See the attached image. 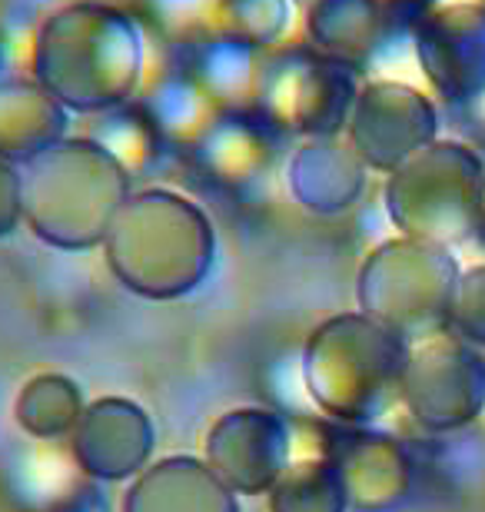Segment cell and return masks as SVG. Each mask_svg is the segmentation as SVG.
<instances>
[{
  "label": "cell",
  "mask_w": 485,
  "mask_h": 512,
  "mask_svg": "<svg viewBox=\"0 0 485 512\" xmlns=\"http://www.w3.org/2000/svg\"><path fill=\"white\" fill-rule=\"evenodd\" d=\"M157 429L150 413L127 396H103L87 403L70 436V453L84 476L97 483H127L150 466Z\"/></svg>",
  "instance_id": "11"
},
{
  "label": "cell",
  "mask_w": 485,
  "mask_h": 512,
  "mask_svg": "<svg viewBox=\"0 0 485 512\" xmlns=\"http://www.w3.org/2000/svg\"><path fill=\"white\" fill-rule=\"evenodd\" d=\"M266 503L270 512H349L343 476L326 449L319 456L290 459L266 493Z\"/></svg>",
  "instance_id": "22"
},
{
  "label": "cell",
  "mask_w": 485,
  "mask_h": 512,
  "mask_svg": "<svg viewBox=\"0 0 485 512\" xmlns=\"http://www.w3.org/2000/svg\"><path fill=\"white\" fill-rule=\"evenodd\" d=\"M203 459L236 496H266L293 459L290 423L263 406H236L210 426Z\"/></svg>",
  "instance_id": "10"
},
{
  "label": "cell",
  "mask_w": 485,
  "mask_h": 512,
  "mask_svg": "<svg viewBox=\"0 0 485 512\" xmlns=\"http://www.w3.org/2000/svg\"><path fill=\"white\" fill-rule=\"evenodd\" d=\"M4 57H7L4 54V37H0V74H4Z\"/></svg>",
  "instance_id": "29"
},
{
  "label": "cell",
  "mask_w": 485,
  "mask_h": 512,
  "mask_svg": "<svg viewBox=\"0 0 485 512\" xmlns=\"http://www.w3.org/2000/svg\"><path fill=\"white\" fill-rule=\"evenodd\" d=\"M70 117L34 77H0V160L24 167L70 137Z\"/></svg>",
  "instance_id": "17"
},
{
  "label": "cell",
  "mask_w": 485,
  "mask_h": 512,
  "mask_svg": "<svg viewBox=\"0 0 485 512\" xmlns=\"http://www.w3.org/2000/svg\"><path fill=\"white\" fill-rule=\"evenodd\" d=\"M84 389L67 373H37L20 386L14 399V419L27 436L40 443L70 439L84 416Z\"/></svg>",
  "instance_id": "21"
},
{
  "label": "cell",
  "mask_w": 485,
  "mask_h": 512,
  "mask_svg": "<svg viewBox=\"0 0 485 512\" xmlns=\"http://www.w3.org/2000/svg\"><path fill=\"white\" fill-rule=\"evenodd\" d=\"M442 114L429 90L399 77H373L359 84L346 140L373 173H389L439 140Z\"/></svg>",
  "instance_id": "8"
},
{
  "label": "cell",
  "mask_w": 485,
  "mask_h": 512,
  "mask_svg": "<svg viewBox=\"0 0 485 512\" xmlns=\"http://www.w3.org/2000/svg\"><path fill=\"white\" fill-rule=\"evenodd\" d=\"M412 54L439 100L485 104V0H432L412 27Z\"/></svg>",
  "instance_id": "9"
},
{
  "label": "cell",
  "mask_w": 485,
  "mask_h": 512,
  "mask_svg": "<svg viewBox=\"0 0 485 512\" xmlns=\"http://www.w3.org/2000/svg\"><path fill=\"white\" fill-rule=\"evenodd\" d=\"M369 170L353 150L346 133L336 137H306L296 143L286 163V187L293 200L313 217H339L356 207L366 193Z\"/></svg>",
  "instance_id": "14"
},
{
  "label": "cell",
  "mask_w": 485,
  "mask_h": 512,
  "mask_svg": "<svg viewBox=\"0 0 485 512\" xmlns=\"http://www.w3.org/2000/svg\"><path fill=\"white\" fill-rule=\"evenodd\" d=\"M326 456L343 476L349 509L389 512L409 493V459L396 439L366 426H343L329 436Z\"/></svg>",
  "instance_id": "13"
},
{
  "label": "cell",
  "mask_w": 485,
  "mask_h": 512,
  "mask_svg": "<svg viewBox=\"0 0 485 512\" xmlns=\"http://www.w3.org/2000/svg\"><path fill=\"white\" fill-rule=\"evenodd\" d=\"M24 223V180L17 163L0 160V240L20 230Z\"/></svg>",
  "instance_id": "26"
},
{
  "label": "cell",
  "mask_w": 485,
  "mask_h": 512,
  "mask_svg": "<svg viewBox=\"0 0 485 512\" xmlns=\"http://www.w3.org/2000/svg\"><path fill=\"white\" fill-rule=\"evenodd\" d=\"M100 250L113 280L127 293L150 303H173L210 280L216 227L187 193L143 187L120 207Z\"/></svg>",
  "instance_id": "2"
},
{
  "label": "cell",
  "mask_w": 485,
  "mask_h": 512,
  "mask_svg": "<svg viewBox=\"0 0 485 512\" xmlns=\"http://www.w3.org/2000/svg\"><path fill=\"white\" fill-rule=\"evenodd\" d=\"M409 343L363 310L336 313L303 343V386L319 413L343 426H366L402 393Z\"/></svg>",
  "instance_id": "4"
},
{
  "label": "cell",
  "mask_w": 485,
  "mask_h": 512,
  "mask_svg": "<svg viewBox=\"0 0 485 512\" xmlns=\"http://www.w3.org/2000/svg\"><path fill=\"white\" fill-rule=\"evenodd\" d=\"M459 263L446 243L392 237L366 253L356 276L359 310L406 343L446 330Z\"/></svg>",
  "instance_id": "5"
},
{
  "label": "cell",
  "mask_w": 485,
  "mask_h": 512,
  "mask_svg": "<svg viewBox=\"0 0 485 512\" xmlns=\"http://www.w3.org/2000/svg\"><path fill=\"white\" fill-rule=\"evenodd\" d=\"M446 330L456 333L459 340L485 343V263L459 273L446 316Z\"/></svg>",
  "instance_id": "25"
},
{
  "label": "cell",
  "mask_w": 485,
  "mask_h": 512,
  "mask_svg": "<svg viewBox=\"0 0 485 512\" xmlns=\"http://www.w3.org/2000/svg\"><path fill=\"white\" fill-rule=\"evenodd\" d=\"M140 110L147 114V120L153 124V130L160 133L163 147H183V150H193L196 143L216 117L220 110L210 100V94L200 87V80L190 74H167L157 80V87L150 90V97L143 100Z\"/></svg>",
  "instance_id": "20"
},
{
  "label": "cell",
  "mask_w": 485,
  "mask_h": 512,
  "mask_svg": "<svg viewBox=\"0 0 485 512\" xmlns=\"http://www.w3.org/2000/svg\"><path fill=\"white\" fill-rule=\"evenodd\" d=\"M479 107H482V104H479Z\"/></svg>",
  "instance_id": "30"
},
{
  "label": "cell",
  "mask_w": 485,
  "mask_h": 512,
  "mask_svg": "<svg viewBox=\"0 0 485 512\" xmlns=\"http://www.w3.org/2000/svg\"><path fill=\"white\" fill-rule=\"evenodd\" d=\"M220 30L260 50L276 47L293 24V0H216Z\"/></svg>",
  "instance_id": "23"
},
{
  "label": "cell",
  "mask_w": 485,
  "mask_h": 512,
  "mask_svg": "<svg viewBox=\"0 0 485 512\" xmlns=\"http://www.w3.org/2000/svg\"><path fill=\"white\" fill-rule=\"evenodd\" d=\"M94 137L107 150L117 153L123 167L133 173V180H137L140 173L160 157V147H163L160 133L153 130L147 114H143L140 107H133V104L103 114V127L94 133Z\"/></svg>",
  "instance_id": "24"
},
{
  "label": "cell",
  "mask_w": 485,
  "mask_h": 512,
  "mask_svg": "<svg viewBox=\"0 0 485 512\" xmlns=\"http://www.w3.org/2000/svg\"><path fill=\"white\" fill-rule=\"evenodd\" d=\"M476 237L485 243V187H482V200H479V220H476Z\"/></svg>",
  "instance_id": "28"
},
{
  "label": "cell",
  "mask_w": 485,
  "mask_h": 512,
  "mask_svg": "<svg viewBox=\"0 0 485 512\" xmlns=\"http://www.w3.org/2000/svg\"><path fill=\"white\" fill-rule=\"evenodd\" d=\"M24 227L50 250L87 253L103 247L133 193V173L94 133L64 137L20 167Z\"/></svg>",
  "instance_id": "3"
},
{
  "label": "cell",
  "mask_w": 485,
  "mask_h": 512,
  "mask_svg": "<svg viewBox=\"0 0 485 512\" xmlns=\"http://www.w3.org/2000/svg\"><path fill=\"white\" fill-rule=\"evenodd\" d=\"M147 74V40L137 17L107 0H70L40 20L30 77L70 114L103 117L133 104Z\"/></svg>",
  "instance_id": "1"
},
{
  "label": "cell",
  "mask_w": 485,
  "mask_h": 512,
  "mask_svg": "<svg viewBox=\"0 0 485 512\" xmlns=\"http://www.w3.org/2000/svg\"><path fill=\"white\" fill-rule=\"evenodd\" d=\"M266 67V50L230 34H213L193 64V77L210 94L220 114H256V94Z\"/></svg>",
  "instance_id": "19"
},
{
  "label": "cell",
  "mask_w": 485,
  "mask_h": 512,
  "mask_svg": "<svg viewBox=\"0 0 485 512\" xmlns=\"http://www.w3.org/2000/svg\"><path fill=\"white\" fill-rule=\"evenodd\" d=\"M476 373L479 360L462 346L459 336H426L419 343H409V360L402 370V396L422 426H456L469 413L466 389L472 386Z\"/></svg>",
  "instance_id": "12"
},
{
  "label": "cell",
  "mask_w": 485,
  "mask_h": 512,
  "mask_svg": "<svg viewBox=\"0 0 485 512\" xmlns=\"http://www.w3.org/2000/svg\"><path fill=\"white\" fill-rule=\"evenodd\" d=\"M485 160L462 140L439 137L386 177V213L402 237L452 243L476 233Z\"/></svg>",
  "instance_id": "6"
},
{
  "label": "cell",
  "mask_w": 485,
  "mask_h": 512,
  "mask_svg": "<svg viewBox=\"0 0 485 512\" xmlns=\"http://www.w3.org/2000/svg\"><path fill=\"white\" fill-rule=\"evenodd\" d=\"M303 24L309 47L363 70L389 40V7L386 0H309Z\"/></svg>",
  "instance_id": "18"
},
{
  "label": "cell",
  "mask_w": 485,
  "mask_h": 512,
  "mask_svg": "<svg viewBox=\"0 0 485 512\" xmlns=\"http://www.w3.org/2000/svg\"><path fill=\"white\" fill-rule=\"evenodd\" d=\"M356 94V70L299 44L266 57L256 114L283 137H336L346 133Z\"/></svg>",
  "instance_id": "7"
},
{
  "label": "cell",
  "mask_w": 485,
  "mask_h": 512,
  "mask_svg": "<svg viewBox=\"0 0 485 512\" xmlns=\"http://www.w3.org/2000/svg\"><path fill=\"white\" fill-rule=\"evenodd\" d=\"M283 133L273 130L260 114H220L190 150L196 167L220 187L243 190L263 180L273 167L276 143Z\"/></svg>",
  "instance_id": "16"
},
{
  "label": "cell",
  "mask_w": 485,
  "mask_h": 512,
  "mask_svg": "<svg viewBox=\"0 0 485 512\" xmlns=\"http://www.w3.org/2000/svg\"><path fill=\"white\" fill-rule=\"evenodd\" d=\"M120 512H240V503L206 459L163 456L130 479Z\"/></svg>",
  "instance_id": "15"
},
{
  "label": "cell",
  "mask_w": 485,
  "mask_h": 512,
  "mask_svg": "<svg viewBox=\"0 0 485 512\" xmlns=\"http://www.w3.org/2000/svg\"><path fill=\"white\" fill-rule=\"evenodd\" d=\"M153 7L170 24H190V20H200L203 10H213L216 0H153Z\"/></svg>",
  "instance_id": "27"
}]
</instances>
